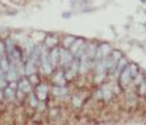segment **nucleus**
<instances>
[{"mask_svg": "<svg viewBox=\"0 0 146 125\" xmlns=\"http://www.w3.org/2000/svg\"><path fill=\"white\" fill-rule=\"evenodd\" d=\"M19 89L20 91H23V92H28L29 89H31V86H29L28 80L23 79L22 82H19Z\"/></svg>", "mask_w": 146, "mask_h": 125, "instance_id": "nucleus-1", "label": "nucleus"}, {"mask_svg": "<svg viewBox=\"0 0 146 125\" xmlns=\"http://www.w3.org/2000/svg\"><path fill=\"white\" fill-rule=\"evenodd\" d=\"M46 92H47V87H46V86H39V87H38V97H39L41 100L45 98Z\"/></svg>", "mask_w": 146, "mask_h": 125, "instance_id": "nucleus-2", "label": "nucleus"}, {"mask_svg": "<svg viewBox=\"0 0 146 125\" xmlns=\"http://www.w3.org/2000/svg\"><path fill=\"white\" fill-rule=\"evenodd\" d=\"M57 55H59V51L55 49V50L52 51V54H51V61H52V64H56V61H57Z\"/></svg>", "mask_w": 146, "mask_h": 125, "instance_id": "nucleus-3", "label": "nucleus"}, {"mask_svg": "<svg viewBox=\"0 0 146 125\" xmlns=\"http://www.w3.org/2000/svg\"><path fill=\"white\" fill-rule=\"evenodd\" d=\"M34 72V66H33V62L29 61L28 65H27V74H32Z\"/></svg>", "mask_w": 146, "mask_h": 125, "instance_id": "nucleus-4", "label": "nucleus"}, {"mask_svg": "<svg viewBox=\"0 0 146 125\" xmlns=\"http://www.w3.org/2000/svg\"><path fill=\"white\" fill-rule=\"evenodd\" d=\"M5 93H7V96L9 97V98H13V96H14V94H13V92H12V89H10V88H7V92H5Z\"/></svg>", "mask_w": 146, "mask_h": 125, "instance_id": "nucleus-5", "label": "nucleus"}, {"mask_svg": "<svg viewBox=\"0 0 146 125\" xmlns=\"http://www.w3.org/2000/svg\"><path fill=\"white\" fill-rule=\"evenodd\" d=\"M62 89H64V88H55V93H56V94H57V93H59V94L65 93V91H62Z\"/></svg>", "mask_w": 146, "mask_h": 125, "instance_id": "nucleus-6", "label": "nucleus"}, {"mask_svg": "<svg viewBox=\"0 0 146 125\" xmlns=\"http://www.w3.org/2000/svg\"><path fill=\"white\" fill-rule=\"evenodd\" d=\"M1 66H3V70H8V64H7V61L5 60L1 61Z\"/></svg>", "mask_w": 146, "mask_h": 125, "instance_id": "nucleus-7", "label": "nucleus"}, {"mask_svg": "<svg viewBox=\"0 0 146 125\" xmlns=\"http://www.w3.org/2000/svg\"><path fill=\"white\" fill-rule=\"evenodd\" d=\"M31 100H32V101H31V104L33 105V106H36V105H37V101H36V98H34V97L32 96V97H31Z\"/></svg>", "mask_w": 146, "mask_h": 125, "instance_id": "nucleus-8", "label": "nucleus"}, {"mask_svg": "<svg viewBox=\"0 0 146 125\" xmlns=\"http://www.w3.org/2000/svg\"><path fill=\"white\" fill-rule=\"evenodd\" d=\"M1 96H3V93H1V91H0V98H1Z\"/></svg>", "mask_w": 146, "mask_h": 125, "instance_id": "nucleus-9", "label": "nucleus"}]
</instances>
